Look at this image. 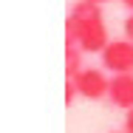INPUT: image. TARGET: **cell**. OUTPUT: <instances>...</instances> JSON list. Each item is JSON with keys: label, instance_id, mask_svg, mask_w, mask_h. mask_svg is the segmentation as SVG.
Instances as JSON below:
<instances>
[{"label": "cell", "instance_id": "7", "mask_svg": "<svg viewBox=\"0 0 133 133\" xmlns=\"http://www.w3.org/2000/svg\"><path fill=\"white\" fill-rule=\"evenodd\" d=\"M122 31H125V37H128V40H133V11L125 17V23H122Z\"/></svg>", "mask_w": 133, "mask_h": 133}, {"label": "cell", "instance_id": "1", "mask_svg": "<svg viewBox=\"0 0 133 133\" xmlns=\"http://www.w3.org/2000/svg\"><path fill=\"white\" fill-rule=\"evenodd\" d=\"M110 43L108 26L102 17V6L79 0L71 6V14L65 20V45H77L82 54H102Z\"/></svg>", "mask_w": 133, "mask_h": 133}, {"label": "cell", "instance_id": "10", "mask_svg": "<svg viewBox=\"0 0 133 133\" xmlns=\"http://www.w3.org/2000/svg\"><path fill=\"white\" fill-rule=\"evenodd\" d=\"M91 3H99V6H102V3H108V0H91Z\"/></svg>", "mask_w": 133, "mask_h": 133}, {"label": "cell", "instance_id": "8", "mask_svg": "<svg viewBox=\"0 0 133 133\" xmlns=\"http://www.w3.org/2000/svg\"><path fill=\"white\" fill-rule=\"evenodd\" d=\"M125 130L133 133V108H130V110H125Z\"/></svg>", "mask_w": 133, "mask_h": 133}, {"label": "cell", "instance_id": "11", "mask_svg": "<svg viewBox=\"0 0 133 133\" xmlns=\"http://www.w3.org/2000/svg\"><path fill=\"white\" fill-rule=\"evenodd\" d=\"M110 133H128V130H110Z\"/></svg>", "mask_w": 133, "mask_h": 133}, {"label": "cell", "instance_id": "6", "mask_svg": "<svg viewBox=\"0 0 133 133\" xmlns=\"http://www.w3.org/2000/svg\"><path fill=\"white\" fill-rule=\"evenodd\" d=\"M77 96H79V91H77V85H74V79H65V105L71 108Z\"/></svg>", "mask_w": 133, "mask_h": 133}, {"label": "cell", "instance_id": "5", "mask_svg": "<svg viewBox=\"0 0 133 133\" xmlns=\"http://www.w3.org/2000/svg\"><path fill=\"white\" fill-rule=\"evenodd\" d=\"M82 48H77V45H65V79H74L77 74H79L82 68Z\"/></svg>", "mask_w": 133, "mask_h": 133}, {"label": "cell", "instance_id": "9", "mask_svg": "<svg viewBox=\"0 0 133 133\" xmlns=\"http://www.w3.org/2000/svg\"><path fill=\"white\" fill-rule=\"evenodd\" d=\"M122 6H125V9H130V11H133V0H122Z\"/></svg>", "mask_w": 133, "mask_h": 133}, {"label": "cell", "instance_id": "3", "mask_svg": "<svg viewBox=\"0 0 133 133\" xmlns=\"http://www.w3.org/2000/svg\"><path fill=\"white\" fill-rule=\"evenodd\" d=\"M74 85L79 91L82 99H108V88H110V77H105L102 68H82L79 74L74 77Z\"/></svg>", "mask_w": 133, "mask_h": 133}, {"label": "cell", "instance_id": "2", "mask_svg": "<svg viewBox=\"0 0 133 133\" xmlns=\"http://www.w3.org/2000/svg\"><path fill=\"white\" fill-rule=\"evenodd\" d=\"M102 68L110 74H133V40H110L102 54Z\"/></svg>", "mask_w": 133, "mask_h": 133}, {"label": "cell", "instance_id": "4", "mask_svg": "<svg viewBox=\"0 0 133 133\" xmlns=\"http://www.w3.org/2000/svg\"><path fill=\"white\" fill-rule=\"evenodd\" d=\"M108 102L113 108H119V110L133 108V74H110Z\"/></svg>", "mask_w": 133, "mask_h": 133}]
</instances>
